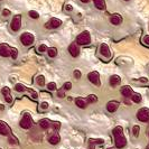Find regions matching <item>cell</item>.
I'll return each instance as SVG.
<instances>
[{"instance_id":"24","label":"cell","mask_w":149,"mask_h":149,"mask_svg":"<svg viewBox=\"0 0 149 149\" xmlns=\"http://www.w3.org/2000/svg\"><path fill=\"white\" fill-rule=\"evenodd\" d=\"M86 103L89 104V103H95L97 101V97L95 95V94H90V95H88V97H86Z\"/></svg>"},{"instance_id":"13","label":"cell","mask_w":149,"mask_h":149,"mask_svg":"<svg viewBox=\"0 0 149 149\" xmlns=\"http://www.w3.org/2000/svg\"><path fill=\"white\" fill-rule=\"evenodd\" d=\"M1 93H2V95H3L7 103H13V97H11V93H10V89L8 86H3L1 90Z\"/></svg>"},{"instance_id":"3","label":"cell","mask_w":149,"mask_h":149,"mask_svg":"<svg viewBox=\"0 0 149 149\" xmlns=\"http://www.w3.org/2000/svg\"><path fill=\"white\" fill-rule=\"evenodd\" d=\"M19 125H20V127L22 129H29V128H31V126H33V118H31V116H30L29 113H24Z\"/></svg>"},{"instance_id":"12","label":"cell","mask_w":149,"mask_h":149,"mask_svg":"<svg viewBox=\"0 0 149 149\" xmlns=\"http://www.w3.org/2000/svg\"><path fill=\"white\" fill-rule=\"evenodd\" d=\"M0 134L1 136H10L11 134V129L7 123L2 120H0Z\"/></svg>"},{"instance_id":"15","label":"cell","mask_w":149,"mask_h":149,"mask_svg":"<svg viewBox=\"0 0 149 149\" xmlns=\"http://www.w3.org/2000/svg\"><path fill=\"white\" fill-rule=\"evenodd\" d=\"M118 108H119V102L118 101H109L108 104H107V110L111 112V113L117 111Z\"/></svg>"},{"instance_id":"4","label":"cell","mask_w":149,"mask_h":149,"mask_svg":"<svg viewBox=\"0 0 149 149\" xmlns=\"http://www.w3.org/2000/svg\"><path fill=\"white\" fill-rule=\"evenodd\" d=\"M22 28V15H15L10 22V29L13 31H18Z\"/></svg>"},{"instance_id":"43","label":"cell","mask_w":149,"mask_h":149,"mask_svg":"<svg viewBox=\"0 0 149 149\" xmlns=\"http://www.w3.org/2000/svg\"><path fill=\"white\" fill-rule=\"evenodd\" d=\"M65 90H60V91H57V97H65V92H64Z\"/></svg>"},{"instance_id":"30","label":"cell","mask_w":149,"mask_h":149,"mask_svg":"<svg viewBox=\"0 0 149 149\" xmlns=\"http://www.w3.org/2000/svg\"><path fill=\"white\" fill-rule=\"evenodd\" d=\"M56 89H57V85H56L55 82L47 83V90H48V91H55Z\"/></svg>"},{"instance_id":"9","label":"cell","mask_w":149,"mask_h":149,"mask_svg":"<svg viewBox=\"0 0 149 149\" xmlns=\"http://www.w3.org/2000/svg\"><path fill=\"white\" fill-rule=\"evenodd\" d=\"M114 142H116V147L117 148H123L127 145V139L123 136V134H118V136H114Z\"/></svg>"},{"instance_id":"33","label":"cell","mask_w":149,"mask_h":149,"mask_svg":"<svg viewBox=\"0 0 149 149\" xmlns=\"http://www.w3.org/2000/svg\"><path fill=\"white\" fill-rule=\"evenodd\" d=\"M28 92H29V93H30V97H33L34 100H36V99H37V97H38V93H37V92H36V91H35V90L28 89Z\"/></svg>"},{"instance_id":"37","label":"cell","mask_w":149,"mask_h":149,"mask_svg":"<svg viewBox=\"0 0 149 149\" xmlns=\"http://www.w3.org/2000/svg\"><path fill=\"white\" fill-rule=\"evenodd\" d=\"M142 44L146 45V46H149V35H145L141 39Z\"/></svg>"},{"instance_id":"45","label":"cell","mask_w":149,"mask_h":149,"mask_svg":"<svg viewBox=\"0 0 149 149\" xmlns=\"http://www.w3.org/2000/svg\"><path fill=\"white\" fill-rule=\"evenodd\" d=\"M125 102H126V104H130V101H129V100H126V101H125Z\"/></svg>"},{"instance_id":"48","label":"cell","mask_w":149,"mask_h":149,"mask_svg":"<svg viewBox=\"0 0 149 149\" xmlns=\"http://www.w3.org/2000/svg\"><path fill=\"white\" fill-rule=\"evenodd\" d=\"M146 149H149V146H148V147H147V148H146Z\"/></svg>"},{"instance_id":"32","label":"cell","mask_w":149,"mask_h":149,"mask_svg":"<svg viewBox=\"0 0 149 149\" xmlns=\"http://www.w3.org/2000/svg\"><path fill=\"white\" fill-rule=\"evenodd\" d=\"M51 127H53V129L56 131V130H60L61 128V123L60 122H57V121H55V122H51Z\"/></svg>"},{"instance_id":"29","label":"cell","mask_w":149,"mask_h":149,"mask_svg":"<svg viewBox=\"0 0 149 149\" xmlns=\"http://www.w3.org/2000/svg\"><path fill=\"white\" fill-rule=\"evenodd\" d=\"M47 49H48V47H47L46 44H40L37 48L38 53H45V52H47Z\"/></svg>"},{"instance_id":"46","label":"cell","mask_w":149,"mask_h":149,"mask_svg":"<svg viewBox=\"0 0 149 149\" xmlns=\"http://www.w3.org/2000/svg\"><path fill=\"white\" fill-rule=\"evenodd\" d=\"M3 109H5V107L2 104H0V110H3Z\"/></svg>"},{"instance_id":"20","label":"cell","mask_w":149,"mask_h":149,"mask_svg":"<svg viewBox=\"0 0 149 149\" xmlns=\"http://www.w3.org/2000/svg\"><path fill=\"white\" fill-rule=\"evenodd\" d=\"M39 126H40V128L42 129H48V128L51 127V121L48 119H42L40 121H39Z\"/></svg>"},{"instance_id":"41","label":"cell","mask_w":149,"mask_h":149,"mask_svg":"<svg viewBox=\"0 0 149 149\" xmlns=\"http://www.w3.org/2000/svg\"><path fill=\"white\" fill-rule=\"evenodd\" d=\"M71 89H72V83H71V82L64 83V90H65V91H67V90H71Z\"/></svg>"},{"instance_id":"23","label":"cell","mask_w":149,"mask_h":149,"mask_svg":"<svg viewBox=\"0 0 149 149\" xmlns=\"http://www.w3.org/2000/svg\"><path fill=\"white\" fill-rule=\"evenodd\" d=\"M15 90L17 91V92H19V93L25 92V91H28V89H27L24 84H22V83H17V84L15 85Z\"/></svg>"},{"instance_id":"10","label":"cell","mask_w":149,"mask_h":149,"mask_svg":"<svg viewBox=\"0 0 149 149\" xmlns=\"http://www.w3.org/2000/svg\"><path fill=\"white\" fill-rule=\"evenodd\" d=\"M80 45H77L76 43H72V44L68 46V53L71 54L72 57H77L80 55Z\"/></svg>"},{"instance_id":"19","label":"cell","mask_w":149,"mask_h":149,"mask_svg":"<svg viewBox=\"0 0 149 149\" xmlns=\"http://www.w3.org/2000/svg\"><path fill=\"white\" fill-rule=\"evenodd\" d=\"M74 102H75V105H76L77 108H81V109H85L86 105H88L86 101H85L84 99H82V97H76Z\"/></svg>"},{"instance_id":"1","label":"cell","mask_w":149,"mask_h":149,"mask_svg":"<svg viewBox=\"0 0 149 149\" xmlns=\"http://www.w3.org/2000/svg\"><path fill=\"white\" fill-rule=\"evenodd\" d=\"M75 43L77 45H82V46L90 45V43H91V35H90L89 31H83V33H81V34L76 37Z\"/></svg>"},{"instance_id":"7","label":"cell","mask_w":149,"mask_h":149,"mask_svg":"<svg viewBox=\"0 0 149 149\" xmlns=\"http://www.w3.org/2000/svg\"><path fill=\"white\" fill-rule=\"evenodd\" d=\"M88 79H89V81L92 83V84H94V85H97V86H100V85H101L100 74H99V72H97V71L90 72L89 74H88Z\"/></svg>"},{"instance_id":"42","label":"cell","mask_w":149,"mask_h":149,"mask_svg":"<svg viewBox=\"0 0 149 149\" xmlns=\"http://www.w3.org/2000/svg\"><path fill=\"white\" fill-rule=\"evenodd\" d=\"M64 10H65V11H72V10H73V6L70 5V3H67V5L64 6Z\"/></svg>"},{"instance_id":"39","label":"cell","mask_w":149,"mask_h":149,"mask_svg":"<svg viewBox=\"0 0 149 149\" xmlns=\"http://www.w3.org/2000/svg\"><path fill=\"white\" fill-rule=\"evenodd\" d=\"M46 109H48V103L47 102H42L39 105V110H46Z\"/></svg>"},{"instance_id":"2","label":"cell","mask_w":149,"mask_h":149,"mask_svg":"<svg viewBox=\"0 0 149 149\" xmlns=\"http://www.w3.org/2000/svg\"><path fill=\"white\" fill-rule=\"evenodd\" d=\"M20 42H22V44L24 45V46H26V47L31 46V45L34 44V42H35V36H34L31 33H28V31L22 33V35H20Z\"/></svg>"},{"instance_id":"49","label":"cell","mask_w":149,"mask_h":149,"mask_svg":"<svg viewBox=\"0 0 149 149\" xmlns=\"http://www.w3.org/2000/svg\"><path fill=\"white\" fill-rule=\"evenodd\" d=\"M125 1H129V0H125Z\"/></svg>"},{"instance_id":"6","label":"cell","mask_w":149,"mask_h":149,"mask_svg":"<svg viewBox=\"0 0 149 149\" xmlns=\"http://www.w3.org/2000/svg\"><path fill=\"white\" fill-rule=\"evenodd\" d=\"M61 26H62V20L58 19V18H56V17L51 18L48 22H46V25H45V27L47 29H56V28H58Z\"/></svg>"},{"instance_id":"25","label":"cell","mask_w":149,"mask_h":149,"mask_svg":"<svg viewBox=\"0 0 149 149\" xmlns=\"http://www.w3.org/2000/svg\"><path fill=\"white\" fill-rule=\"evenodd\" d=\"M131 100L134 101V103H140L142 100V97L139 93H134V94H132V97H131Z\"/></svg>"},{"instance_id":"50","label":"cell","mask_w":149,"mask_h":149,"mask_svg":"<svg viewBox=\"0 0 149 149\" xmlns=\"http://www.w3.org/2000/svg\"><path fill=\"white\" fill-rule=\"evenodd\" d=\"M0 1H2V0H0Z\"/></svg>"},{"instance_id":"40","label":"cell","mask_w":149,"mask_h":149,"mask_svg":"<svg viewBox=\"0 0 149 149\" xmlns=\"http://www.w3.org/2000/svg\"><path fill=\"white\" fill-rule=\"evenodd\" d=\"M73 74H74L75 79H81V76H82V73H81V71H79V70H75Z\"/></svg>"},{"instance_id":"35","label":"cell","mask_w":149,"mask_h":149,"mask_svg":"<svg viewBox=\"0 0 149 149\" xmlns=\"http://www.w3.org/2000/svg\"><path fill=\"white\" fill-rule=\"evenodd\" d=\"M139 131H140L139 126H134V127L132 128V134H134V137H138V136H139Z\"/></svg>"},{"instance_id":"17","label":"cell","mask_w":149,"mask_h":149,"mask_svg":"<svg viewBox=\"0 0 149 149\" xmlns=\"http://www.w3.org/2000/svg\"><path fill=\"white\" fill-rule=\"evenodd\" d=\"M92 1H93V5L95 6V8L99 10H105L107 9L105 0H92Z\"/></svg>"},{"instance_id":"22","label":"cell","mask_w":149,"mask_h":149,"mask_svg":"<svg viewBox=\"0 0 149 149\" xmlns=\"http://www.w3.org/2000/svg\"><path fill=\"white\" fill-rule=\"evenodd\" d=\"M60 140H61V138L58 134H53V136L49 137V139H48V141H49L51 145H57V143L60 142Z\"/></svg>"},{"instance_id":"16","label":"cell","mask_w":149,"mask_h":149,"mask_svg":"<svg viewBox=\"0 0 149 149\" xmlns=\"http://www.w3.org/2000/svg\"><path fill=\"white\" fill-rule=\"evenodd\" d=\"M110 22L114 26H119L120 24L122 22V17L119 15V14H113L110 17Z\"/></svg>"},{"instance_id":"8","label":"cell","mask_w":149,"mask_h":149,"mask_svg":"<svg viewBox=\"0 0 149 149\" xmlns=\"http://www.w3.org/2000/svg\"><path fill=\"white\" fill-rule=\"evenodd\" d=\"M99 52H100V54H101L104 58H111V56H112L111 51H110V47H109V45L107 44V43H102V44L100 45Z\"/></svg>"},{"instance_id":"34","label":"cell","mask_w":149,"mask_h":149,"mask_svg":"<svg viewBox=\"0 0 149 149\" xmlns=\"http://www.w3.org/2000/svg\"><path fill=\"white\" fill-rule=\"evenodd\" d=\"M9 143H11V145H18V140H17V138L10 134V136H9Z\"/></svg>"},{"instance_id":"18","label":"cell","mask_w":149,"mask_h":149,"mask_svg":"<svg viewBox=\"0 0 149 149\" xmlns=\"http://www.w3.org/2000/svg\"><path fill=\"white\" fill-rule=\"evenodd\" d=\"M109 83H110V85L111 86H117V85H119L120 83H121V77H120L119 75L114 74L112 75L111 77H110V80H109Z\"/></svg>"},{"instance_id":"26","label":"cell","mask_w":149,"mask_h":149,"mask_svg":"<svg viewBox=\"0 0 149 149\" xmlns=\"http://www.w3.org/2000/svg\"><path fill=\"white\" fill-rule=\"evenodd\" d=\"M36 83L38 86H44L45 85V76L44 75H38L36 77Z\"/></svg>"},{"instance_id":"31","label":"cell","mask_w":149,"mask_h":149,"mask_svg":"<svg viewBox=\"0 0 149 149\" xmlns=\"http://www.w3.org/2000/svg\"><path fill=\"white\" fill-rule=\"evenodd\" d=\"M10 56L13 60H16L17 56H18V49L15 48V47H11V52H10Z\"/></svg>"},{"instance_id":"47","label":"cell","mask_w":149,"mask_h":149,"mask_svg":"<svg viewBox=\"0 0 149 149\" xmlns=\"http://www.w3.org/2000/svg\"><path fill=\"white\" fill-rule=\"evenodd\" d=\"M108 149H114V148H113V147H110V148H108Z\"/></svg>"},{"instance_id":"28","label":"cell","mask_w":149,"mask_h":149,"mask_svg":"<svg viewBox=\"0 0 149 149\" xmlns=\"http://www.w3.org/2000/svg\"><path fill=\"white\" fill-rule=\"evenodd\" d=\"M28 16H29L30 18H33V19H38L39 18V14L36 10H29L28 11Z\"/></svg>"},{"instance_id":"38","label":"cell","mask_w":149,"mask_h":149,"mask_svg":"<svg viewBox=\"0 0 149 149\" xmlns=\"http://www.w3.org/2000/svg\"><path fill=\"white\" fill-rule=\"evenodd\" d=\"M1 14H2L3 17H9V16L11 15V11L9 9H2V13Z\"/></svg>"},{"instance_id":"27","label":"cell","mask_w":149,"mask_h":149,"mask_svg":"<svg viewBox=\"0 0 149 149\" xmlns=\"http://www.w3.org/2000/svg\"><path fill=\"white\" fill-rule=\"evenodd\" d=\"M113 136H118V134H123V129L121 126H117L116 128H113V131H112Z\"/></svg>"},{"instance_id":"44","label":"cell","mask_w":149,"mask_h":149,"mask_svg":"<svg viewBox=\"0 0 149 149\" xmlns=\"http://www.w3.org/2000/svg\"><path fill=\"white\" fill-rule=\"evenodd\" d=\"M82 3H88V2H90V0H80Z\"/></svg>"},{"instance_id":"36","label":"cell","mask_w":149,"mask_h":149,"mask_svg":"<svg viewBox=\"0 0 149 149\" xmlns=\"http://www.w3.org/2000/svg\"><path fill=\"white\" fill-rule=\"evenodd\" d=\"M104 140H102V139H91L90 140V143H92V145H101V143H103Z\"/></svg>"},{"instance_id":"5","label":"cell","mask_w":149,"mask_h":149,"mask_svg":"<svg viewBox=\"0 0 149 149\" xmlns=\"http://www.w3.org/2000/svg\"><path fill=\"white\" fill-rule=\"evenodd\" d=\"M137 119L141 122H148L149 121V109L148 108H141L137 112Z\"/></svg>"},{"instance_id":"11","label":"cell","mask_w":149,"mask_h":149,"mask_svg":"<svg viewBox=\"0 0 149 149\" xmlns=\"http://www.w3.org/2000/svg\"><path fill=\"white\" fill-rule=\"evenodd\" d=\"M11 52V47L8 44H0V56L1 57H9Z\"/></svg>"},{"instance_id":"21","label":"cell","mask_w":149,"mask_h":149,"mask_svg":"<svg viewBox=\"0 0 149 149\" xmlns=\"http://www.w3.org/2000/svg\"><path fill=\"white\" fill-rule=\"evenodd\" d=\"M47 55H48V57H56L57 56V48L56 47H48V49H47Z\"/></svg>"},{"instance_id":"14","label":"cell","mask_w":149,"mask_h":149,"mask_svg":"<svg viewBox=\"0 0 149 149\" xmlns=\"http://www.w3.org/2000/svg\"><path fill=\"white\" fill-rule=\"evenodd\" d=\"M121 94L126 97V99H129V97L131 99L132 94H134V91H132V89H131L130 86L125 85V86H122V88H121Z\"/></svg>"}]
</instances>
